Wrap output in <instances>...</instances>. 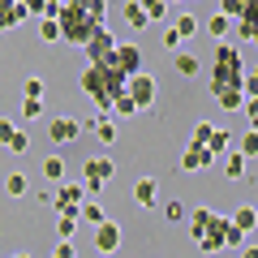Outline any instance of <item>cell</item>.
<instances>
[{
	"label": "cell",
	"mask_w": 258,
	"mask_h": 258,
	"mask_svg": "<svg viewBox=\"0 0 258 258\" xmlns=\"http://www.w3.org/2000/svg\"><path fill=\"white\" fill-rule=\"evenodd\" d=\"M241 78H245V64H241L237 43H215V69H211V95L220 108L241 112L245 91H241Z\"/></svg>",
	"instance_id": "6da1fadb"
},
{
	"label": "cell",
	"mask_w": 258,
	"mask_h": 258,
	"mask_svg": "<svg viewBox=\"0 0 258 258\" xmlns=\"http://www.w3.org/2000/svg\"><path fill=\"white\" fill-rule=\"evenodd\" d=\"M103 13H108V0H64V9L56 13V22H60V39H64V43L86 47L91 35L103 26Z\"/></svg>",
	"instance_id": "7a4b0ae2"
},
{
	"label": "cell",
	"mask_w": 258,
	"mask_h": 258,
	"mask_svg": "<svg viewBox=\"0 0 258 258\" xmlns=\"http://www.w3.org/2000/svg\"><path fill=\"white\" fill-rule=\"evenodd\" d=\"M125 82H129V78L120 74L116 64H86V74H82V91L99 103L103 116H108L112 99H116V95H125Z\"/></svg>",
	"instance_id": "3957f363"
},
{
	"label": "cell",
	"mask_w": 258,
	"mask_h": 258,
	"mask_svg": "<svg viewBox=\"0 0 258 258\" xmlns=\"http://www.w3.org/2000/svg\"><path fill=\"white\" fill-rule=\"evenodd\" d=\"M116 176V164H112V155H91L82 164V185H86V194H99L103 185Z\"/></svg>",
	"instance_id": "277c9868"
},
{
	"label": "cell",
	"mask_w": 258,
	"mask_h": 258,
	"mask_svg": "<svg viewBox=\"0 0 258 258\" xmlns=\"http://www.w3.org/2000/svg\"><path fill=\"white\" fill-rule=\"evenodd\" d=\"M82 203H86V185L82 181H60V185H56V194H52L56 215H78Z\"/></svg>",
	"instance_id": "5b68a950"
},
{
	"label": "cell",
	"mask_w": 258,
	"mask_h": 258,
	"mask_svg": "<svg viewBox=\"0 0 258 258\" xmlns=\"http://www.w3.org/2000/svg\"><path fill=\"white\" fill-rule=\"evenodd\" d=\"M116 43H120V39L112 35L108 26H99V30L91 35V43H86V60H91V64H112V56H116Z\"/></svg>",
	"instance_id": "8992f818"
},
{
	"label": "cell",
	"mask_w": 258,
	"mask_h": 258,
	"mask_svg": "<svg viewBox=\"0 0 258 258\" xmlns=\"http://www.w3.org/2000/svg\"><path fill=\"white\" fill-rule=\"evenodd\" d=\"M125 95H129V99H134V108H138V112H147L151 103H155L159 86H155V78H151L147 69H142L138 78H129V82H125Z\"/></svg>",
	"instance_id": "52a82bcc"
},
{
	"label": "cell",
	"mask_w": 258,
	"mask_h": 258,
	"mask_svg": "<svg viewBox=\"0 0 258 258\" xmlns=\"http://www.w3.org/2000/svg\"><path fill=\"white\" fill-rule=\"evenodd\" d=\"M224 241H228V215H211L207 232L198 237V249H207V254H220Z\"/></svg>",
	"instance_id": "ba28073f"
},
{
	"label": "cell",
	"mask_w": 258,
	"mask_h": 258,
	"mask_svg": "<svg viewBox=\"0 0 258 258\" xmlns=\"http://www.w3.org/2000/svg\"><path fill=\"white\" fill-rule=\"evenodd\" d=\"M112 64H116L125 78H138V74H142V47H138V43H116Z\"/></svg>",
	"instance_id": "9c48e42d"
},
{
	"label": "cell",
	"mask_w": 258,
	"mask_h": 258,
	"mask_svg": "<svg viewBox=\"0 0 258 258\" xmlns=\"http://www.w3.org/2000/svg\"><path fill=\"white\" fill-rule=\"evenodd\" d=\"M95 249H99L103 258L120 249V224H116V220H103V224H95Z\"/></svg>",
	"instance_id": "30bf717a"
},
{
	"label": "cell",
	"mask_w": 258,
	"mask_h": 258,
	"mask_svg": "<svg viewBox=\"0 0 258 258\" xmlns=\"http://www.w3.org/2000/svg\"><path fill=\"white\" fill-rule=\"evenodd\" d=\"M47 134H52V142L69 147V142H78V134H82V120L78 116H56L52 125H47Z\"/></svg>",
	"instance_id": "8fae6325"
},
{
	"label": "cell",
	"mask_w": 258,
	"mask_h": 258,
	"mask_svg": "<svg viewBox=\"0 0 258 258\" xmlns=\"http://www.w3.org/2000/svg\"><path fill=\"white\" fill-rule=\"evenodd\" d=\"M207 164H215L207 147H194V142H189V147L181 151V168H185V172H198V168H207Z\"/></svg>",
	"instance_id": "7c38bea8"
},
{
	"label": "cell",
	"mask_w": 258,
	"mask_h": 258,
	"mask_svg": "<svg viewBox=\"0 0 258 258\" xmlns=\"http://www.w3.org/2000/svg\"><path fill=\"white\" fill-rule=\"evenodd\" d=\"M26 22V9H22V0H0V30H13Z\"/></svg>",
	"instance_id": "4fadbf2b"
},
{
	"label": "cell",
	"mask_w": 258,
	"mask_h": 258,
	"mask_svg": "<svg viewBox=\"0 0 258 258\" xmlns=\"http://www.w3.org/2000/svg\"><path fill=\"white\" fill-rule=\"evenodd\" d=\"M134 203H138V207H155L159 203V185L151 181V176H142V181L134 185Z\"/></svg>",
	"instance_id": "5bb4252c"
},
{
	"label": "cell",
	"mask_w": 258,
	"mask_h": 258,
	"mask_svg": "<svg viewBox=\"0 0 258 258\" xmlns=\"http://www.w3.org/2000/svg\"><path fill=\"white\" fill-rule=\"evenodd\" d=\"M211 207H194V211H189V220H185V224H189V237L194 241H198V237H203V232H207V224H211Z\"/></svg>",
	"instance_id": "9a60e30c"
},
{
	"label": "cell",
	"mask_w": 258,
	"mask_h": 258,
	"mask_svg": "<svg viewBox=\"0 0 258 258\" xmlns=\"http://www.w3.org/2000/svg\"><path fill=\"white\" fill-rule=\"evenodd\" d=\"M172 64H176V74H181V78H198V69H203V60H198L194 52H176Z\"/></svg>",
	"instance_id": "2e32d148"
},
{
	"label": "cell",
	"mask_w": 258,
	"mask_h": 258,
	"mask_svg": "<svg viewBox=\"0 0 258 258\" xmlns=\"http://www.w3.org/2000/svg\"><path fill=\"white\" fill-rule=\"evenodd\" d=\"M245 164L249 159L241 155V151H228V155H224V176H228V181H241V176H245Z\"/></svg>",
	"instance_id": "e0dca14e"
},
{
	"label": "cell",
	"mask_w": 258,
	"mask_h": 258,
	"mask_svg": "<svg viewBox=\"0 0 258 258\" xmlns=\"http://www.w3.org/2000/svg\"><path fill=\"white\" fill-rule=\"evenodd\" d=\"M228 142H232V134H228L224 125H215V129H211V142H207L211 159H215V155H228Z\"/></svg>",
	"instance_id": "ac0fdd59"
},
{
	"label": "cell",
	"mask_w": 258,
	"mask_h": 258,
	"mask_svg": "<svg viewBox=\"0 0 258 258\" xmlns=\"http://www.w3.org/2000/svg\"><path fill=\"white\" fill-rule=\"evenodd\" d=\"M228 224H232L237 232H254V228H258V224H254V207H237V211L228 215Z\"/></svg>",
	"instance_id": "d6986e66"
},
{
	"label": "cell",
	"mask_w": 258,
	"mask_h": 258,
	"mask_svg": "<svg viewBox=\"0 0 258 258\" xmlns=\"http://www.w3.org/2000/svg\"><path fill=\"white\" fill-rule=\"evenodd\" d=\"M39 43H60V22L56 18H39Z\"/></svg>",
	"instance_id": "ffe728a7"
},
{
	"label": "cell",
	"mask_w": 258,
	"mask_h": 258,
	"mask_svg": "<svg viewBox=\"0 0 258 258\" xmlns=\"http://www.w3.org/2000/svg\"><path fill=\"white\" fill-rule=\"evenodd\" d=\"M172 30L181 35V43H185V39H194V35H198V18H194V13H181V18L172 22Z\"/></svg>",
	"instance_id": "44dd1931"
},
{
	"label": "cell",
	"mask_w": 258,
	"mask_h": 258,
	"mask_svg": "<svg viewBox=\"0 0 258 258\" xmlns=\"http://www.w3.org/2000/svg\"><path fill=\"white\" fill-rule=\"evenodd\" d=\"M95 134H99L103 147H112V142H116V120H112V116H99V120H95Z\"/></svg>",
	"instance_id": "7402d4cb"
},
{
	"label": "cell",
	"mask_w": 258,
	"mask_h": 258,
	"mask_svg": "<svg viewBox=\"0 0 258 258\" xmlns=\"http://www.w3.org/2000/svg\"><path fill=\"white\" fill-rule=\"evenodd\" d=\"M108 116L116 120V116H138V108H134V99H129V95H116V99H112V108H108Z\"/></svg>",
	"instance_id": "603a6c76"
},
{
	"label": "cell",
	"mask_w": 258,
	"mask_h": 258,
	"mask_svg": "<svg viewBox=\"0 0 258 258\" xmlns=\"http://www.w3.org/2000/svg\"><path fill=\"white\" fill-rule=\"evenodd\" d=\"M142 13H147V22H164L168 18V0H138Z\"/></svg>",
	"instance_id": "cb8c5ba5"
},
{
	"label": "cell",
	"mask_w": 258,
	"mask_h": 258,
	"mask_svg": "<svg viewBox=\"0 0 258 258\" xmlns=\"http://www.w3.org/2000/svg\"><path fill=\"white\" fill-rule=\"evenodd\" d=\"M78 220H82V224H91V228H95V224H103L108 215H103V207H99V203H82V211H78Z\"/></svg>",
	"instance_id": "d4e9b609"
},
{
	"label": "cell",
	"mask_w": 258,
	"mask_h": 258,
	"mask_svg": "<svg viewBox=\"0 0 258 258\" xmlns=\"http://www.w3.org/2000/svg\"><path fill=\"white\" fill-rule=\"evenodd\" d=\"M125 22H129L134 30H147V13H142L138 0H129V5H125Z\"/></svg>",
	"instance_id": "484cf974"
},
{
	"label": "cell",
	"mask_w": 258,
	"mask_h": 258,
	"mask_svg": "<svg viewBox=\"0 0 258 258\" xmlns=\"http://www.w3.org/2000/svg\"><path fill=\"white\" fill-rule=\"evenodd\" d=\"M43 176H47V181H64V159L60 155H47L43 159Z\"/></svg>",
	"instance_id": "4316f807"
},
{
	"label": "cell",
	"mask_w": 258,
	"mask_h": 258,
	"mask_svg": "<svg viewBox=\"0 0 258 258\" xmlns=\"http://www.w3.org/2000/svg\"><path fill=\"white\" fill-rule=\"evenodd\" d=\"M164 220L168 224H185V220H189V207H185V203H164Z\"/></svg>",
	"instance_id": "83f0119b"
},
{
	"label": "cell",
	"mask_w": 258,
	"mask_h": 258,
	"mask_svg": "<svg viewBox=\"0 0 258 258\" xmlns=\"http://www.w3.org/2000/svg\"><path fill=\"white\" fill-rule=\"evenodd\" d=\"M5 147H9L13 155H26V151H30V138H26V129H13V134H9V142H5Z\"/></svg>",
	"instance_id": "f1b7e54d"
},
{
	"label": "cell",
	"mask_w": 258,
	"mask_h": 258,
	"mask_svg": "<svg viewBox=\"0 0 258 258\" xmlns=\"http://www.w3.org/2000/svg\"><path fill=\"white\" fill-rule=\"evenodd\" d=\"M207 30H211V39H224L232 30V22L224 18V13H211V22H207Z\"/></svg>",
	"instance_id": "f546056e"
},
{
	"label": "cell",
	"mask_w": 258,
	"mask_h": 258,
	"mask_svg": "<svg viewBox=\"0 0 258 258\" xmlns=\"http://www.w3.org/2000/svg\"><path fill=\"white\" fill-rule=\"evenodd\" d=\"M56 232H60V241H69L78 232V215H56Z\"/></svg>",
	"instance_id": "4dcf8cb0"
},
{
	"label": "cell",
	"mask_w": 258,
	"mask_h": 258,
	"mask_svg": "<svg viewBox=\"0 0 258 258\" xmlns=\"http://www.w3.org/2000/svg\"><path fill=\"white\" fill-rule=\"evenodd\" d=\"M22 95H26V99H43V95H47L43 78H26V82H22Z\"/></svg>",
	"instance_id": "1f68e13d"
},
{
	"label": "cell",
	"mask_w": 258,
	"mask_h": 258,
	"mask_svg": "<svg viewBox=\"0 0 258 258\" xmlns=\"http://www.w3.org/2000/svg\"><path fill=\"white\" fill-rule=\"evenodd\" d=\"M5 189H9V198H22V194H26V176L9 172V176H5Z\"/></svg>",
	"instance_id": "d6a6232c"
},
{
	"label": "cell",
	"mask_w": 258,
	"mask_h": 258,
	"mask_svg": "<svg viewBox=\"0 0 258 258\" xmlns=\"http://www.w3.org/2000/svg\"><path fill=\"white\" fill-rule=\"evenodd\" d=\"M237 151H241V155H245V159H254V155H258V129H249L245 138L237 142Z\"/></svg>",
	"instance_id": "836d02e7"
},
{
	"label": "cell",
	"mask_w": 258,
	"mask_h": 258,
	"mask_svg": "<svg viewBox=\"0 0 258 258\" xmlns=\"http://www.w3.org/2000/svg\"><path fill=\"white\" fill-rule=\"evenodd\" d=\"M220 13L228 22H241V13H245V5H241V0H220Z\"/></svg>",
	"instance_id": "e575fe53"
},
{
	"label": "cell",
	"mask_w": 258,
	"mask_h": 258,
	"mask_svg": "<svg viewBox=\"0 0 258 258\" xmlns=\"http://www.w3.org/2000/svg\"><path fill=\"white\" fill-rule=\"evenodd\" d=\"M211 120H198V125H194V147H207V142H211Z\"/></svg>",
	"instance_id": "d590c367"
},
{
	"label": "cell",
	"mask_w": 258,
	"mask_h": 258,
	"mask_svg": "<svg viewBox=\"0 0 258 258\" xmlns=\"http://www.w3.org/2000/svg\"><path fill=\"white\" fill-rule=\"evenodd\" d=\"M22 116H26V120H39V116H43V99H26V103H22Z\"/></svg>",
	"instance_id": "8d00e7d4"
},
{
	"label": "cell",
	"mask_w": 258,
	"mask_h": 258,
	"mask_svg": "<svg viewBox=\"0 0 258 258\" xmlns=\"http://www.w3.org/2000/svg\"><path fill=\"white\" fill-rule=\"evenodd\" d=\"M241 91H245V99H249V95H258V64L249 69L245 78H241Z\"/></svg>",
	"instance_id": "74e56055"
},
{
	"label": "cell",
	"mask_w": 258,
	"mask_h": 258,
	"mask_svg": "<svg viewBox=\"0 0 258 258\" xmlns=\"http://www.w3.org/2000/svg\"><path fill=\"white\" fill-rule=\"evenodd\" d=\"M22 9H26V18H43V13H47V0H22Z\"/></svg>",
	"instance_id": "f35d334b"
},
{
	"label": "cell",
	"mask_w": 258,
	"mask_h": 258,
	"mask_svg": "<svg viewBox=\"0 0 258 258\" xmlns=\"http://www.w3.org/2000/svg\"><path fill=\"white\" fill-rule=\"evenodd\" d=\"M241 112L249 116V125H258V95H249V99L241 103Z\"/></svg>",
	"instance_id": "ab89813d"
},
{
	"label": "cell",
	"mask_w": 258,
	"mask_h": 258,
	"mask_svg": "<svg viewBox=\"0 0 258 258\" xmlns=\"http://www.w3.org/2000/svg\"><path fill=\"white\" fill-rule=\"evenodd\" d=\"M52 258H78V245L74 241H60V245H56V254Z\"/></svg>",
	"instance_id": "60d3db41"
},
{
	"label": "cell",
	"mask_w": 258,
	"mask_h": 258,
	"mask_svg": "<svg viewBox=\"0 0 258 258\" xmlns=\"http://www.w3.org/2000/svg\"><path fill=\"white\" fill-rule=\"evenodd\" d=\"M164 47H172V52H176V47H181V35H176V30H172V26H168V30H164Z\"/></svg>",
	"instance_id": "b9f144b4"
},
{
	"label": "cell",
	"mask_w": 258,
	"mask_h": 258,
	"mask_svg": "<svg viewBox=\"0 0 258 258\" xmlns=\"http://www.w3.org/2000/svg\"><path fill=\"white\" fill-rule=\"evenodd\" d=\"M13 129H18L13 120H0V142H9V134H13Z\"/></svg>",
	"instance_id": "7bdbcfd3"
},
{
	"label": "cell",
	"mask_w": 258,
	"mask_h": 258,
	"mask_svg": "<svg viewBox=\"0 0 258 258\" xmlns=\"http://www.w3.org/2000/svg\"><path fill=\"white\" fill-rule=\"evenodd\" d=\"M241 258H258V245H241Z\"/></svg>",
	"instance_id": "ee69618b"
},
{
	"label": "cell",
	"mask_w": 258,
	"mask_h": 258,
	"mask_svg": "<svg viewBox=\"0 0 258 258\" xmlns=\"http://www.w3.org/2000/svg\"><path fill=\"white\" fill-rule=\"evenodd\" d=\"M254 224H258V207H254Z\"/></svg>",
	"instance_id": "f6af8a7d"
},
{
	"label": "cell",
	"mask_w": 258,
	"mask_h": 258,
	"mask_svg": "<svg viewBox=\"0 0 258 258\" xmlns=\"http://www.w3.org/2000/svg\"><path fill=\"white\" fill-rule=\"evenodd\" d=\"M13 258H30V254H13Z\"/></svg>",
	"instance_id": "bcb514c9"
}]
</instances>
